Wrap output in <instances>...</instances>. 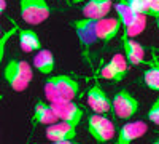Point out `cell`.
Returning a JSON list of instances; mask_svg holds the SVG:
<instances>
[{
    "mask_svg": "<svg viewBox=\"0 0 159 144\" xmlns=\"http://www.w3.org/2000/svg\"><path fill=\"white\" fill-rule=\"evenodd\" d=\"M153 59L154 61L148 62L150 67L143 72V83L153 91H159V59L156 58V55L153 56Z\"/></svg>",
    "mask_w": 159,
    "mask_h": 144,
    "instance_id": "19",
    "label": "cell"
},
{
    "mask_svg": "<svg viewBox=\"0 0 159 144\" xmlns=\"http://www.w3.org/2000/svg\"><path fill=\"white\" fill-rule=\"evenodd\" d=\"M148 7V16L156 18L159 15V0H145Z\"/></svg>",
    "mask_w": 159,
    "mask_h": 144,
    "instance_id": "22",
    "label": "cell"
},
{
    "mask_svg": "<svg viewBox=\"0 0 159 144\" xmlns=\"http://www.w3.org/2000/svg\"><path fill=\"white\" fill-rule=\"evenodd\" d=\"M121 42H123V50H124V58L129 66L147 64V61H145V48L142 43H139L137 40L124 34H121Z\"/></svg>",
    "mask_w": 159,
    "mask_h": 144,
    "instance_id": "13",
    "label": "cell"
},
{
    "mask_svg": "<svg viewBox=\"0 0 159 144\" xmlns=\"http://www.w3.org/2000/svg\"><path fill=\"white\" fill-rule=\"evenodd\" d=\"M86 101H88V106L94 111V114L105 115V114L111 112V99L108 98L107 91H105L99 83L92 85L88 90Z\"/></svg>",
    "mask_w": 159,
    "mask_h": 144,
    "instance_id": "11",
    "label": "cell"
},
{
    "mask_svg": "<svg viewBox=\"0 0 159 144\" xmlns=\"http://www.w3.org/2000/svg\"><path fill=\"white\" fill-rule=\"evenodd\" d=\"M140 109L139 99L130 93L127 88H121L111 99V112L119 120L132 119Z\"/></svg>",
    "mask_w": 159,
    "mask_h": 144,
    "instance_id": "7",
    "label": "cell"
},
{
    "mask_svg": "<svg viewBox=\"0 0 159 144\" xmlns=\"http://www.w3.org/2000/svg\"><path fill=\"white\" fill-rule=\"evenodd\" d=\"M3 78L7 83L11 87L13 91H25L29 88V83L34 80V72L32 66L27 61L21 59H10L3 66Z\"/></svg>",
    "mask_w": 159,
    "mask_h": 144,
    "instance_id": "3",
    "label": "cell"
},
{
    "mask_svg": "<svg viewBox=\"0 0 159 144\" xmlns=\"http://www.w3.org/2000/svg\"><path fill=\"white\" fill-rule=\"evenodd\" d=\"M96 22H97V19H91V18H80V19H73L70 22L76 34L81 56L89 66L94 61L96 45L99 42L97 34H96Z\"/></svg>",
    "mask_w": 159,
    "mask_h": 144,
    "instance_id": "2",
    "label": "cell"
},
{
    "mask_svg": "<svg viewBox=\"0 0 159 144\" xmlns=\"http://www.w3.org/2000/svg\"><path fill=\"white\" fill-rule=\"evenodd\" d=\"M51 104V102H49ZM52 112L56 114L57 120L61 122H67L73 127L78 128V125L81 123L83 117H84V109L76 104L75 101H67V102H57V104H51Z\"/></svg>",
    "mask_w": 159,
    "mask_h": 144,
    "instance_id": "8",
    "label": "cell"
},
{
    "mask_svg": "<svg viewBox=\"0 0 159 144\" xmlns=\"http://www.w3.org/2000/svg\"><path fill=\"white\" fill-rule=\"evenodd\" d=\"M49 144H75V141H59V142H49Z\"/></svg>",
    "mask_w": 159,
    "mask_h": 144,
    "instance_id": "24",
    "label": "cell"
},
{
    "mask_svg": "<svg viewBox=\"0 0 159 144\" xmlns=\"http://www.w3.org/2000/svg\"><path fill=\"white\" fill-rule=\"evenodd\" d=\"M123 29L121 26V21L118 18H102V19H97L96 22V34H97V38L99 42L102 43H108L111 42L113 38L119 34V31Z\"/></svg>",
    "mask_w": 159,
    "mask_h": 144,
    "instance_id": "14",
    "label": "cell"
},
{
    "mask_svg": "<svg viewBox=\"0 0 159 144\" xmlns=\"http://www.w3.org/2000/svg\"><path fill=\"white\" fill-rule=\"evenodd\" d=\"M127 71H129V64H127L124 55L116 53V55H113V58L102 67L100 77L105 78V80L119 83L121 80H124V78H126Z\"/></svg>",
    "mask_w": 159,
    "mask_h": 144,
    "instance_id": "10",
    "label": "cell"
},
{
    "mask_svg": "<svg viewBox=\"0 0 159 144\" xmlns=\"http://www.w3.org/2000/svg\"><path fill=\"white\" fill-rule=\"evenodd\" d=\"M45 135L51 142H59V141H75L76 139V127L57 120L56 123H51L45 128Z\"/></svg>",
    "mask_w": 159,
    "mask_h": 144,
    "instance_id": "12",
    "label": "cell"
},
{
    "mask_svg": "<svg viewBox=\"0 0 159 144\" xmlns=\"http://www.w3.org/2000/svg\"><path fill=\"white\" fill-rule=\"evenodd\" d=\"M147 117H148V120H150L151 123H154V125L159 127V98L153 101V104H151L150 109H148Z\"/></svg>",
    "mask_w": 159,
    "mask_h": 144,
    "instance_id": "21",
    "label": "cell"
},
{
    "mask_svg": "<svg viewBox=\"0 0 159 144\" xmlns=\"http://www.w3.org/2000/svg\"><path fill=\"white\" fill-rule=\"evenodd\" d=\"M16 35L19 37V45H21V50L24 51V53L38 51V50H42V47H43L40 35L35 31H32V29H22V27H19Z\"/></svg>",
    "mask_w": 159,
    "mask_h": 144,
    "instance_id": "17",
    "label": "cell"
},
{
    "mask_svg": "<svg viewBox=\"0 0 159 144\" xmlns=\"http://www.w3.org/2000/svg\"><path fill=\"white\" fill-rule=\"evenodd\" d=\"M151 144H159V138H156V139H154V141H153Z\"/></svg>",
    "mask_w": 159,
    "mask_h": 144,
    "instance_id": "26",
    "label": "cell"
},
{
    "mask_svg": "<svg viewBox=\"0 0 159 144\" xmlns=\"http://www.w3.org/2000/svg\"><path fill=\"white\" fill-rule=\"evenodd\" d=\"M19 13L24 22L38 26L51 15V7L46 0H19Z\"/></svg>",
    "mask_w": 159,
    "mask_h": 144,
    "instance_id": "6",
    "label": "cell"
},
{
    "mask_svg": "<svg viewBox=\"0 0 159 144\" xmlns=\"http://www.w3.org/2000/svg\"><path fill=\"white\" fill-rule=\"evenodd\" d=\"M43 91L51 104L75 101L80 95V82L67 74L51 75L45 80Z\"/></svg>",
    "mask_w": 159,
    "mask_h": 144,
    "instance_id": "1",
    "label": "cell"
},
{
    "mask_svg": "<svg viewBox=\"0 0 159 144\" xmlns=\"http://www.w3.org/2000/svg\"><path fill=\"white\" fill-rule=\"evenodd\" d=\"M113 8L111 0H88L83 5V18H91V19H102L107 18L110 10Z\"/></svg>",
    "mask_w": 159,
    "mask_h": 144,
    "instance_id": "15",
    "label": "cell"
},
{
    "mask_svg": "<svg viewBox=\"0 0 159 144\" xmlns=\"http://www.w3.org/2000/svg\"><path fill=\"white\" fill-rule=\"evenodd\" d=\"M5 10H7V2H5V0H0V16L3 15Z\"/></svg>",
    "mask_w": 159,
    "mask_h": 144,
    "instance_id": "23",
    "label": "cell"
},
{
    "mask_svg": "<svg viewBox=\"0 0 159 144\" xmlns=\"http://www.w3.org/2000/svg\"><path fill=\"white\" fill-rule=\"evenodd\" d=\"M86 130H88L89 136L97 144H105V142L115 139V136H116L115 123L110 119H107L105 115H100V114H92V115L88 117Z\"/></svg>",
    "mask_w": 159,
    "mask_h": 144,
    "instance_id": "5",
    "label": "cell"
},
{
    "mask_svg": "<svg viewBox=\"0 0 159 144\" xmlns=\"http://www.w3.org/2000/svg\"><path fill=\"white\" fill-rule=\"evenodd\" d=\"M32 122H34V125L48 127L51 123H56L57 122V117H56L54 112H52V107H51L49 102H45L42 99H38L35 102V107H34Z\"/></svg>",
    "mask_w": 159,
    "mask_h": 144,
    "instance_id": "16",
    "label": "cell"
},
{
    "mask_svg": "<svg viewBox=\"0 0 159 144\" xmlns=\"http://www.w3.org/2000/svg\"><path fill=\"white\" fill-rule=\"evenodd\" d=\"M2 34H3V32H2V27H0V37H2Z\"/></svg>",
    "mask_w": 159,
    "mask_h": 144,
    "instance_id": "27",
    "label": "cell"
},
{
    "mask_svg": "<svg viewBox=\"0 0 159 144\" xmlns=\"http://www.w3.org/2000/svg\"><path fill=\"white\" fill-rule=\"evenodd\" d=\"M148 132V123L145 120H129L116 132L115 144H134Z\"/></svg>",
    "mask_w": 159,
    "mask_h": 144,
    "instance_id": "9",
    "label": "cell"
},
{
    "mask_svg": "<svg viewBox=\"0 0 159 144\" xmlns=\"http://www.w3.org/2000/svg\"><path fill=\"white\" fill-rule=\"evenodd\" d=\"M34 67L42 74V75H49L56 67V61H54V55L51 50H38L37 55L34 56Z\"/></svg>",
    "mask_w": 159,
    "mask_h": 144,
    "instance_id": "18",
    "label": "cell"
},
{
    "mask_svg": "<svg viewBox=\"0 0 159 144\" xmlns=\"http://www.w3.org/2000/svg\"><path fill=\"white\" fill-rule=\"evenodd\" d=\"M113 8L118 13V19L121 21L124 35L135 38L145 31V27H147V16L145 15H139V13L132 11L123 0H118L113 5Z\"/></svg>",
    "mask_w": 159,
    "mask_h": 144,
    "instance_id": "4",
    "label": "cell"
},
{
    "mask_svg": "<svg viewBox=\"0 0 159 144\" xmlns=\"http://www.w3.org/2000/svg\"><path fill=\"white\" fill-rule=\"evenodd\" d=\"M75 144H80V142H75Z\"/></svg>",
    "mask_w": 159,
    "mask_h": 144,
    "instance_id": "28",
    "label": "cell"
},
{
    "mask_svg": "<svg viewBox=\"0 0 159 144\" xmlns=\"http://www.w3.org/2000/svg\"><path fill=\"white\" fill-rule=\"evenodd\" d=\"M154 19H156V26H157V29H159V16H156Z\"/></svg>",
    "mask_w": 159,
    "mask_h": 144,
    "instance_id": "25",
    "label": "cell"
},
{
    "mask_svg": "<svg viewBox=\"0 0 159 144\" xmlns=\"http://www.w3.org/2000/svg\"><path fill=\"white\" fill-rule=\"evenodd\" d=\"M18 29H19V26L13 22L11 27H10L7 32H3V34H2V37H0V67H2V62H3V58H5V50H7V45H8V42L11 40V38L18 34Z\"/></svg>",
    "mask_w": 159,
    "mask_h": 144,
    "instance_id": "20",
    "label": "cell"
}]
</instances>
